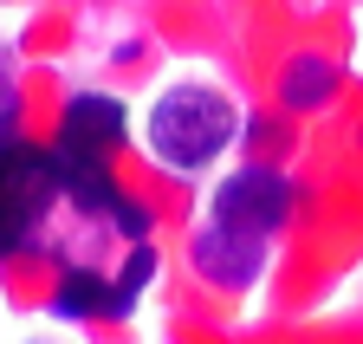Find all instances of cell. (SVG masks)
<instances>
[{
  "mask_svg": "<svg viewBox=\"0 0 363 344\" xmlns=\"http://www.w3.org/2000/svg\"><path fill=\"white\" fill-rule=\"evenodd\" d=\"M130 143V104L117 91H72L59 104V131H52V176H59V201H72L78 214H91V221H111L130 247L136 240H156L150 221L156 214L123 195L117 176H111V162L117 150Z\"/></svg>",
  "mask_w": 363,
  "mask_h": 344,
  "instance_id": "1",
  "label": "cell"
},
{
  "mask_svg": "<svg viewBox=\"0 0 363 344\" xmlns=\"http://www.w3.org/2000/svg\"><path fill=\"white\" fill-rule=\"evenodd\" d=\"M52 201H59L52 150H45V143H33V137L0 143V267L39 247Z\"/></svg>",
  "mask_w": 363,
  "mask_h": 344,
  "instance_id": "3",
  "label": "cell"
},
{
  "mask_svg": "<svg viewBox=\"0 0 363 344\" xmlns=\"http://www.w3.org/2000/svg\"><path fill=\"white\" fill-rule=\"evenodd\" d=\"M26 344H52V338H26Z\"/></svg>",
  "mask_w": 363,
  "mask_h": 344,
  "instance_id": "10",
  "label": "cell"
},
{
  "mask_svg": "<svg viewBox=\"0 0 363 344\" xmlns=\"http://www.w3.org/2000/svg\"><path fill=\"white\" fill-rule=\"evenodd\" d=\"M45 318H52V325L117 318V299H111V273H104V267H59L52 292H45Z\"/></svg>",
  "mask_w": 363,
  "mask_h": 344,
  "instance_id": "7",
  "label": "cell"
},
{
  "mask_svg": "<svg viewBox=\"0 0 363 344\" xmlns=\"http://www.w3.org/2000/svg\"><path fill=\"white\" fill-rule=\"evenodd\" d=\"M20 137V84H13V65L7 52H0V143Z\"/></svg>",
  "mask_w": 363,
  "mask_h": 344,
  "instance_id": "9",
  "label": "cell"
},
{
  "mask_svg": "<svg viewBox=\"0 0 363 344\" xmlns=\"http://www.w3.org/2000/svg\"><path fill=\"white\" fill-rule=\"evenodd\" d=\"M344 91V65L325 59V52H292L279 65V111L286 117H318V111H331Z\"/></svg>",
  "mask_w": 363,
  "mask_h": 344,
  "instance_id": "6",
  "label": "cell"
},
{
  "mask_svg": "<svg viewBox=\"0 0 363 344\" xmlns=\"http://www.w3.org/2000/svg\"><path fill=\"white\" fill-rule=\"evenodd\" d=\"M292 208H298V182L286 176L279 162H247V169H227L208 195V214L201 221L214 228H234L247 240H279L292 228Z\"/></svg>",
  "mask_w": 363,
  "mask_h": 344,
  "instance_id": "4",
  "label": "cell"
},
{
  "mask_svg": "<svg viewBox=\"0 0 363 344\" xmlns=\"http://www.w3.org/2000/svg\"><path fill=\"white\" fill-rule=\"evenodd\" d=\"M240 104L220 91L214 78H175L156 91V104L143 111V150L156 156V169L182 182H201L208 169L240 143Z\"/></svg>",
  "mask_w": 363,
  "mask_h": 344,
  "instance_id": "2",
  "label": "cell"
},
{
  "mask_svg": "<svg viewBox=\"0 0 363 344\" xmlns=\"http://www.w3.org/2000/svg\"><path fill=\"white\" fill-rule=\"evenodd\" d=\"M189 267H195L208 286H220V292H253V286L266 279V267H272V247H266V240H247V234H234V228L201 221V228L189 234Z\"/></svg>",
  "mask_w": 363,
  "mask_h": 344,
  "instance_id": "5",
  "label": "cell"
},
{
  "mask_svg": "<svg viewBox=\"0 0 363 344\" xmlns=\"http://www.w3.org/2000/svg\"><path fill=\"white\" fill-rule=\"evenodd\" d=\"M156 273H162V247H156V240H136V247L123 253V267L111 273V299H117V318H130L136 306H143V292L156 286Z\"/></svg>",
  "mask_w": 363,
  "mask_h": 344,
  "instance_id": "8",
  "label": "cell"
}]
</instances>
